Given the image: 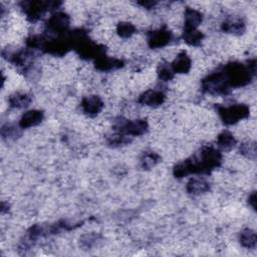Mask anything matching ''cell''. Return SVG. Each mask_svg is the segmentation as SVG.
Here are the masks:
<instances>
[{"instance_id":"6da1fadb","label":"cell","mask_w":257,"mask_h":257,"mask_svg":"<svg viewBox=\"0 0 257 257\" xmlns=\"http://www.w3.org/2000/svg\"><path fill=\"white\" fill-rule=\"evenodd\" d=\"M222 155L220 151L205 147L200 154V158L186 160L174 168V175L177 178H183L190 174H208L221 164Z\"/></svg>"},{"instance_id":"7a4b0ae2","label":"cell","mask_w":257,"mask_h":257,"mask_svg":"<svg viewBox=\"0 0 257 257\" xmlns=\"http://www.w3.org/2000/svg\"><path fill=\"white\" fill-rule=\"evenodd\" d=\"M255 60H250L248 64L231 62L225 66L223 74L230 88H240L248 84L256 72Z\"/></svg>"},{"instance_id":"3957f363","label":"cell","mask_w":257,"mask_h":257,"mask_svg":"<svg viewBox=\"0 0 257 257\" xmlns=\"http://www.w3.org/2000/svg\"><path fill=\"white\" fill-rule=\"evenodd\" d=\"M202 88L205 92L220 96L230 92V86L228 84L223 72H214L202 80Z\"/></svg>"},{"instance_id":"277c9868","label":"cell","mask_w":257,"mask_h":257,"mask_svg":"<svg viewBox=\"0 0 257 257\" xmlns=\"http://www.w3.org/2000/svg\"><path fill=\"white\" fill-rule=\"evenodd\" d=\"M116 132H120L128 137H137L144 135L148 131L149 126L145 120H118L116 122Z\"/></svg>"},{"instance_id":"5b68a950","label":"cell","mask_w":257,"mask_h":257,"mask_svg":"<svg viewBox=\"0 0 257 257\" xmlns=\"http://www.w3.org/2000/svg\"><path fill=\"white\" fill-rule=\"evenodd\" d=\"M218 112L224 124H234L239 120L248 118L250 110L246 104H239L231 106H220Z\"/></svg>"},{"instance_id":"8992f818","label":"cell","mask_w":257,"mask_h":257,"mask_svg":"<svg viewBox=\"0 0 257 257\" xmlns=\"http://www.w3.org/2000/svg\"><path fill=\"white\" fill-rule=\"evenodd\" d=\"M60 4L58 2H22V6L26 12L28 18L30 22H36L42 18V16L52 8H58Z\"/></svg>"},{"instance_id":"52a82bcc","label":"cell","mask_w":257,"mask_h":257,"mask_svg":"<svg viewBox=\"0 0 257 257\" xmlns=\"http://www.w3.org/2000/svg\"><path fill=\"white\" fill-rule=\"evenodd\" d=\"M70 16L64 12L54 14L48 22V28L50 32L58 34V36L66 34L70 26Z\"/></svg>"},{"instance_id":"ba28073f","label":"cell","mask_w":257,"mask_h":257,"mask_svg":"<svg viewBox=\"0 0 257 257\" xmlns=\"http://www.w3.org/2000/svg\"><path fill=\"white\" fill-rule=\"evenodd\" d=\"M172 40V32L166 28H159L149 34L148 44L151 48H161L166 46Z\"/></svg>"},{"instance_id":"9c48e42d","label":"cell","mask_w":257,"mask_h":257,"mask_svg":"<svg viewBox=\"0 0 257 257\" xmlns=\"http://www.w3.org/2000/svg\"><path fill=\"white\" fill-rule=\"evenodd\" d=\"M80 106L84 114L90 116H94L104 108V102L98 96H90L82 98Z\"/></svg>"},{"instance_id":"30bf717a","label":"cell","mask_w":257,"mask_h":257,"mask_svg":"<svg viewBox=\"0 0 257 257\" xmlns=\"http://www.w3.org/2000/svg\"><path fill=\"white\" fill-rule=\"evenodd\" d=\"M166 100L165 94L159 90H147L139 98V102L143 106H161Z\"/></svg>"},{"instance_id":"8fae6325","label":"cell","mask_w":257,"mask_h":257,"mask_svg":"<svg viewBox=\"0 0 257 257\" xmlns=\"http://www.w3.org/2000/svg\"><path fill=\"white\" fill-rule=\"evenodd\" d=\"M44 112L42 110H28L22 116L20 120V126L22 128H28L40 124L44 120Z\"/></svg>"},{"instance_id":"7c38bea8","label":"cell","mask_w":257,"mask_h":257,"mask_svg":"<svg viewBox=\"0 0 257 257\" xmlns=\"http://www.w3.org/2000/svg\"><path fill=\"white\" fill-rule=\"evenodd\" d=\"M96 68L98 70L102 72H108V70H118L120 68H122L124 66L122 60H116V58H108L106 54L96 58L94 62Z\"/></svg>"},{"instance_id":"4fadbf2b","label":"cell","mask_w":257,"mask_h":257,"mask_svg":"<svg viewBox=\"0 0 257 257\" xmlns=\"http://www.w3.org/2000/svg\"><path fill=\"white\" fill-rule=\"evenodd\" d=\"M187 192L191 195H201L210 189V184L203 178H192L187 183Z\"/></svg>"},{"instance_id":"5bb4252c","label":"cell","mask_w":257,"mask_h":257,"mask_svg":"<svg viewBox=\"0 0 257 257\" xmlns=\"http://www.w3.org/2000/svg\"><path fill=\"white\" fill-rule=\"evenodd\" d=\"M191 58L185 52H180L171 64L174 72L176 74H187L191 70Z\"/></svg>"},{"instance_id":"9a60e30c","label":"cell","mask_w":257,"mask_h":257,"mask_svg":"<svg viewBox=\"0 0 257 257\" xmlns=\"http://www.w3.org/2000/svg\"><path fill=\"white\" fill-rule=\"evenodd\" d=\"M203 20V16L200 12L194 8H187L185 10V28H197Z\"/></svg>"},{"instance_id":"2e32d148","label":"cell","mask_w":257,"mask_h":257,"mask_svg":"<svg viewBox=\"0 0 257 257\" xmlns=\"http://www.w3.org/2000/svg\"><path fill=\"white\" fill-rule=\"evenodd\" d=\"M223 32L232 34H242L245 32V24L241 18H229L222 24Z\"/></svg>"},{"instance_id":"e0dca14e","label":"cell","mask_w":257,"mask_h":257,"mask_svg":"<svg viewBox=\"0 0 257 257\" xmlns=\"http://www.w3.org/2000/svg\"><path fill=\"white\" fill-rule=\"evenodd\" d=\"M10 106L16 108H22L30 106L32 102V96L26 92H16L10 96Z\"/></svg>"},{"instance_id":"ac0fdd59","label":"cell","mask_w":257,"mask_h":257,"mask_svg":"<svg viewBox=\"0 0 257 257\" xmlns=\"http://www.w3.org/2000/svg\"><path fill=\"white\" fill-rule=\"evenodd\" d=\"M203 34L197 28H184L183 40L184 42L192 46H197L203 40Z\"/></svg>"},{"instance_id":"d6986e66","label":"cell","mask_w":257,"mask_h":257,"mask_svg":"<svg viewBox=\"0 0 257 257\" xmlns=\"http://www.w3.org/2000/svg\"><path fill=\"white\" fill-rule=\"evenodd\" d=\"M239 239H240V243L242 244V246L245 248H248V249L255 248L256 243H257V236H256L255 231H253L249 228L244 229L240 233Z\"/></svg>"},{"instance_id":"ffe728a7","label":"cell","mask_w":257,"mask_h":257,"mask_svg":"<svg viewBox=\"0 0 257 257\" xmlns=\"http://www.w3.org/2000/svg\"><path fill=\"white\" fill-rule=\"evenodd\" d=\"M217 144L221 149L228 151L236 145V140L231 133L225 131L219 134V136L217 137Z\"/></svg>"},{"instance_id":"44dd1931","label":"cell","mask_w":257,"mask_h":257,"mask_svg":"<svg viewBox=\"0 0 257 257\" xmlns=\"http://www.w3.org/2000/svg\"><path fill=\"white\" fill-rule=\"evenodd\" d=\"M161 161V157L154 152H146L141 159V166L143 169L149 170L155 167Z\"/></svg>"},{"instance_id":"7402d4cb","label":"cell","mask_w":257,"mask_h":257,"mask_svg":"<svg viewBox=\"0 0 257 257\" xmlns=\"http://www.w3.org/2000/svg\"><path fill=\"white\" fill-rule=\"evenodd\" d=\"M116 32L120 38H128L136 32V28L130 22H120L116 26Z\"/></svg>"},{"instance_id":"603a6c76","label":"cell","mask_w":257,"mask_h":257,"mask_svg":"<svg viewBox=\"0 0 257 257\" xmlns=\"http://www.w3.org/2000/svg\"><path fill=\"white\" fill-rule=\"evenodd\" d=\"M239 151L243 156H245L246 158H248L250 160L254 161L256 159V143L255 142H247V143L241 144Z\"/></svg>"},{"instance_id":"cb8c5ba5","label":"cell","mask_w":257,"mask_h":257,"mask_svg":"<svg viewBox=\"0 0 257 257\" xmlns=\"http://www.w3.org/2000/svg\"><path fill=\"white\" fill-rule=\"evenodd\" d=\"M174 74L175 72H174L172 66H169L168 64H162L159 66L158 76H159L160 80H162L164 82H169V80H173Z\"/></svg>"},{"instance_id":"d4e9b609","label":"cell","mask_w":257,"mask_h":257,"mask_svg":"<svg viewBox=\"0 0 257 257\" xmlns=\"http://www.w3.org/2000/svg\"><path fill=\"white\" fill-rule=\"evenodd\" d=\"M2 135L4 137V139H6V140H14V139H16L20 135V132L18 130V128L12 126V124H6L2 126Z\"/></svg>"},{"instance_id":"484cf974","label":"cell","mask_w":257,"mask_h":257,"mask_svg":"<svg viewBox=\"0 0 257 257\" xmlns=\"http://www.w3.org/2000/svg\"><path fill=\"white\" fill-rule=\"evenodd\" d=\"M108 142L110 146H120V145H124V144L128 143V142H130V139H128V136H126V135H124L120 132H116V134L108 137Z\"/></svg>"},{"instance_id":"4316f807","label":"cell","mask_w":257,"mask_h":257,"mask_svg":"<svg viewBox=\"0 0 257 257\" xmlns=\"http://www.w3.org/2000/svg\"><path fill=\"white\" fill-rule=\"evenodd\" d=\"M96 240H98V235L96 234H90V235H84L82 240H80V243H82V246L84 247V248H90L92 247L96 243Z\"/></svg>"},{"instance_id":"83f0119b","label":"cell","mask_w":257,"mask_h":257,"mask_svg":"<svg viewBox=\"0 0 257 257\" xmlns=\"http://www.w3.org/2000/svg\"><path fill=\"white\" fill-rule=\"evenodd\" d=\"M248 203L249 205L255 210L256 209V194L255 193H252L249 198H248Z\"/></svg>"},{"instance_id":"f1b7e54d","label":"cell","mask_w":257,"mask_h":257,"mask_svg":"<svg viewBox=\"0 0 257 257\" xmlns=\"http://www.w3.org/2000/svg\"><path fill=\"white\" fill-rule=\"evenodd\" d=\"M139 4L142 6L143 8H145L150 10V8H154L157 4V2H139Z\"/></svg>"}]
</instances>
